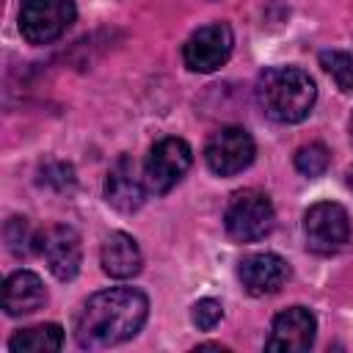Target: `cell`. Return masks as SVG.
Listing matches in <instances>:
<instances>
[{
    "mask_svg": "<svg viewBox=\"0 0 353 353\" xmlns=\"http://www.w3.org/2000/svg\"><path fill=\"white\" fill-rule=\"evenodd\" d=\"M63 342V331L55 323H41V325H30L17 331L8 339V350L14 353H52L58 350Z\"/></svg>",
    "mask_w": 353,
    "mask_h": 353,
    "instance_id": "cell-15",
    "label": "cell"
},
{
    "mask_svg": "<svg viewBox=\"0 0 353 353\" xmlns=\"http://www.w3.org/2000/svg\"><path fill=\"white\" fill-rule=\"evenodd\" d=\"M232 47H234V36H232V28L226 22H212V25H204L199 28L182 47V61L190 72H199V74H210L215 72L218 66H223L232 55Z\"/></svg>",
    "mask_w": 353,
    "mask_h": 353,
    "instance_id": "cell-7",
    "label": "cell"
},
{
    "mask_svg": "<svg viewBox=\"0 0 353 353\" xmlns=\"http://www.w3.org/2000/svg\"><path fill=\"white\" fill-rule=\"evenodd\" d=\"M74 0H25L19 8V33L28 44H50L74 22Z\"/></svg>",
    "mask_w": 353,
    "mask_h": 353,
    "instance_id": "cell-4",
    "label": "cell"
},
{
    "mask_svg": "<svg viewBox=\"0 0 353 353\" xmlns=\"http://www.w3.org/2000/svg\"><path fill=\"white\" fill-rule=\"evenodd\" d=\"M223 223H226V232H229L232 240L254 243V240H262L265 234L273 232L276 212H273L270 199L262 190L245 188V190H237L229 199Z\"/></svg>",
    "mask_w": 353,
    "mask_h": 353,
    "instance_id": "cell-3",
    "label": "cell"
},
{
    "mask_svg": "<svg viewBox=\"0 0 353 353\" xmlns=\"http://www.w3.org/2000/svg\"><path fill=\"white\" fill-rule=\"evenodd\" d=\"M256 146L248 130L243 127H221L204 149V160L210 165L212 174L218 176H232L240 174L243 168H248L254 163Z\"/></svg>",
    "mask_w": 353,
    "mask_h": 353,
    "instance_id": "cell-8",
    "label": "cell"
},
{
    "mask_svg": "<svg viewBox=\"0 0 353 353\" xmlns=\"http://www.w3.org/2000/svg\"><path fill=\"white\" fill-rule=\"evenodd\" d=\"M190 317H193V325H196V328L212 331V328L221 323V317H223V306H221L215 298H201V301L193 303Z\"/></svg>",
    "mask_w": 353,
    "mask_h": 353,
    "instance_id": "cell-18",
    "label": "cell"
},
{
    "mask_svg": "<svg viewBox=\"0 0 353 353\" xmlns=\"http://www.w3.org/2000/svg\"><path fill=\"white\" fill-rule=\"evenodd\" d=\"M303 234L306 248L312 254H334L350 240V221L342 204L336 201H317L303 215Z\"/></svg>",
    "mask_w": 353,
    "mask_h": 353,
    "instance_id": "cell-5",
    "label": "cell"
},
{
    "mask_svg": "<svg viewBox=\"0 0 353 353\" xmlns=\"http://www.w3.org/2000/svg\"><path fill=\"white\" fill-rule=\"evenodd\" d=\"M39 251L44 254L47 268L58 281H72L77 276L80 262H83V245H80V234L72 226L58 223L47 229L41 234Z\"/></svg>",
    "mask_w": 353,
    "mask_h": 353,
    "instance_id": "cell-9",
    "label": "cell"
},
{
    "mask_svg": "<svg viewBox=\"0 0 353 353\" xmlns=\"http://www.w3.org/2000/svg\"><path fill=\"white\" fill-rule=\"evenodd\" d=\"M193 152L182 138H160L143 165V182L152 193H168L190 168Z\"/></svg>",
    "mask_w": 353,
    "mask_h": 353,
    "instance_id": "cell-6",
    "label": "cell"
},
{
    "mask_svg": "<svg viewBox=\"0 0 353 353\" xmlns=\"http://www.w3.org/2000/svg\"><path fill=\"white\" fill-rule=\"evenodd\" d=\"M256 99L268 119L298 124L312 113L317 85L298 66H270L256 80Z\"/></svg>",
    "mask_w": 353,
    "mask_h": 353,
    "instance_id": "cell-2",
    "label": "cell"
},
{
    "mask_svg": "<svg viewBox=\"0 0 353 353\" xmlns=\"http://www.w3.org/2000/svg\"><path fill=\"white\" fill-rule=\"evenodd\" d=\"M99 262H102V270H105L110 279H132V276L141 270L143 256H141L138 243H135L130 234L113 232V234L102 243Z\"/></svg>",
    "mask_w": 353,
    "mask_h": 353,
    "instance_id": "cell-14",
    "label": "cell"
},
{
    "mask_svg": "<svg viewBox=\"0 0 353 353\" xmlns=\"http://www.w3.org/2000/svg\"><path fill=\"white\" fill-rule=\"evenodd\" d=\"M314 331H317L314 314L303 306H290L281 314H276L273 331H270V339L265 342V347L279 350V353H303L312 347Z\"/></svg>",
    "mask_w": 353,
    "mask_h": 353,
    "instance_id": "cell-10",
    "label": "cell"
},
{
    "mask_svg": "<svg viewBox=\"0 0 353 353\" xmlns=\"http://www.w3.org/2000/svg\"><path fill=\"white\" fill-rule=\"evenodd\" d=\"M6 243H8L11 254H17V256H22V254L30 251L28 243H33V237H30V232H28V221H25V218H11V221L6 223Z\"/></svg>",
    "mask_w": 353,
    "mask_h": 353,
    "instance_id": "cell-19",
    "label": "cell"
},
{
    "mask_svg": "<svg viewBox=\"0 0 353 353\" xmlns=\"http://www.w3.org/2000/svg\"><path fill=\"white\" fill-rule=\"evenodd\" d=\"M320 66L334 77V83L342 91H353V55L342 50H323L320 52Z\"/></svg>",
    "mask_w": 353,
    "mask_h": 353,
    "instance_id": "cell-16",
    "label": "cell"
},
{
    "mask_svg": "<svg viewBox=\"0 0 353 353\" xmlns=\"http://www.w3.org/2000/svg\"><path fill=\"white\" fill-rule=\"evenodd\" d=\"M41 182L50 185V188H58V190H66L74 185V171L69 163H47L41 168Z\"/></svg>",
    "mask_w": 353,
    "mask_h": 353,
    "instance_id": "cell-20",
    "label": "cell"
},
{
    "mask_svg": "<svg viewBox=\"0 0 353 353\" xmlns=\"http://www.w3.org/2000/svg\"><path fill=\"white\" fill-rule=\"evenodd\" d=\"M44 301H47L44 284L33 270H17L3 284V309L8 317L30 314V312L41 309Z\"/></svg>",
    "mask_w": 353,
    "mask_h": 353,
    "instance_id": "cell-13",
    "label": "cell"
},
{
    "mask_svg": "<svg viewBox=\"0 0 353 353\" xmlns=\"http://www.w3.org/2000/svg\"><path fill=\"white\" fill-rule=\"evenodd\" d=\"M149 314V298L135 287H110L94 292L74 317L80 347L97 350L132 339Z\"/></svg>",
    "mask_w": 353,
    "mask_h": 353,
    "instance_id": "cell-1",
    "label": "cell"
},
{
    "mask_svg": "<svg viewBox=\"0 0 353 353\" xmlns=\"http://www.w3.org/2000/svg\"><path fill=\"white\" fill-rule=\"evenodd\" d=\"M146 190L149 188H146L143 176H138L132 157L124 154L110 165L108 179H105V199L110 207H116L119 212H135V210H141Z\"/></svg>",
    "mask_w": 353,
    "mask_h": 353,
    "instance_id": "cell-12",
    "label": "cell"
},
{
    "mask_svg": "<svg viewBox=\"0 0 353 353\" xmlns=\"http://www.w3.org/2000/svg\"><path fill=\"white\" fill-rule=\"evenodd\" d=\"M350 143H353V116H350Z\"/></svg>",
    "mask_w": 353,
    "mask_h": 353,
    "instance_id": "cell-22",
    "label": "cell"
},
{
    "mask_svg": "<svg viewBox=\"0 0 353 353\" xmlns=\"http://www.w3.org/2000/svg\"><path fill=\"white\" fill-rule=\"evenodd\" d=\"M237 276L248 295L262 298V295H273L284 287V281L290 279V265L279 254L259 251V254H248L240 262Z\"/></svg>",
    "mask_w": 353,
    "mask_h": 353,
    "instance_id": "cell-11",
    "label": "cell"
},
{
    "mask_svg": "<svg viewBox=\"0 0 353 353\" xmlns=\"http://www.w3.org/2000/svg\"><path fill=\"white\" fill-rule=\"evenodd\" d=\"M331 165V154L323 143H306L295 152V168L303 176H320Z\"/></svg>",
    "mask_w": 353,
    "mask_h": 353,
    "instance_id": "cell-17",
    "label": "cell"
},
{
    "mask_svg": "<svg viewBox=\"0 0 353 353\" xmlns=\"http://www.w3.org/2000/svg\"><path fill=\"white\" fill-rule=\"evenodd\" d=\"M347 185H350V190H353V168L347 171Z\"/></svg>",
    "mask_w": 353,
    "mask_h": 353,
    "instance_id": "cell-21",
    "label": "cell"
}]
</instances>
